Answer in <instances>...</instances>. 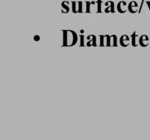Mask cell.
<instances>
[{"mask_svg": "<svg viewBox=\"0 0 150 140\" xmlns=\"http://www.w3.org/2000/svg\"><path fill=\"white\" fill-rule=\"evenodd\" d=\"M70 2L68 1H64L62 2V13H68L70 12L69 7Z\"/></svg>", "mask_w": 150, "mask_h": 140, "instance_id": "cell-8", "label": "cell"}, {"mask_svg": "<svg viewBox=\"0 0 150 140\" xmlns=\"http://www.w3.org/2000/svg\"><path fill=\"white\" fill-rule=\"evenodd\" d=\"M127 2L125 1H121V2H119V3L117 4V11L119 12V13H125L128 10V8H127Z\"/></svg>", "mask_w": 150, "mask_h": 140, "instance_id": "cell-3", "label": "cell"}, {"mask_svg": "<svg viewBox=\"0 0 150 140\" xmlns=\"http://www.w3.org/2000/svg\"><path fill=\"white\" fill-rule=\"evenodd\" d=\"M80 36V44L79 46L80 47H84V45H85V44H84V35H79Z\"/></svg>", "mask_w": 150, "mask_h": 140, "instance_id": "cell-16", "label": "cell"}, {"mask_svg": "<svg viewBox=\"0 0 150 140\" xmlns=\"http://www.w3.org/2000/svg\"><path fill=\"white\" fill-rule=\"evenodd\" d=\"M146 3H147V6H148V8H149V12H150V1H147Z\"/></svg>", "mask_w": 150, "mask_h": 140, "instance_id": "cell-20", "label": "cell"}, {"mask_svg": "<svg viewBox=\"0 0 150 140\" xmlns=\"http://www.w3.org/2000/svg\"><path fill=\"white\" fill-rule=\"evenodd\" d=\"M78 13H82L83 12V2H78Z\"/></svg>", "mask_w": 150, "mask_h": 140, "instance_id": "cell-15", "label": "cell"}, {"mask_svg": "<svg viewBox=\"0 0 150 140\" xmlns=\"http://www.w3.org/2000/svg\"><path fill=\"white\" fill-rule=\"evenodd\" d=\"M72 4V12L73 13H78V2H71Z\"/></svg>", "mask_w": 150, "mask_h": 140, "instance_id": "cell-13", "label": "cell"}, {"mask_svg": "<svg viewBox=\"0 0 150 140\" xmlns=\"http://www.w3.org/2000/svg\"><path fill=\"white\" fill-rule=\"evenodd\" d=\"M103 2V0H97V13H102V3Z\"/></svg>", "mask_w": 150, "mask_h": 140, "instance_id": "cell-14", "label": "cell"}, {"mask_svg": "<svg viewBox=\"0 0 150 140\" xmlns=\"http://www.w3.org/2000/svg\"><path fill=\"white\" fill-rule=\"evenodd\" d=\"M40 37L39 35H35V36H34V40L36 42H38V41H40Z\"/></svg>", "mask_w": 150, "mask_h": 140, "instance_id": "cell-19", "label": "cell"}, {"mask_svg": "<svg viewBox=\"0 0 150 140\" xmlns=\"http://www.w3.org/2000/svg\"><path fill=\"white\" fill-rule=\"evenodd\" d=\"M88 42L86 43V46L87 47H92L94 46L96 47L97 45V37H96L95 35H90L86 37Z\"/></svg>", "mask_w": 150, "mask_h": 140, "instance_id": "cell-4", "label": "cell"}, {"mask_svg": "<svg viewBox=\"0 0 150 140\" xmlns=\"http://www.w3.org/2000/svg\"><path fill=\"white\" fill-rule=\"evenodd\" d=\"M105 6H106L105 8V13H115V4L112 1H108L105 3Z\"/></svg>", "mask_w": 150, "mask_h": 140, "instance_id": "cell-2", "label": "cell"}, {"mask_svg": "<svg viewBox=\"0 0 150 140\" xmlns=\"http://www.w3.org/2000/svg\"><path fill=\"white\" fill-rule=\"evenodd\" d=\"M63 34V40L62 47H72L77 43L78 37L76 31L73 30H62Z\"/></svg>", "mask_w": 150, "mask_h": 140, "instance_id": "cell-1", "label": "cell"}, {"mask_svg": "<svg viewBox=\"0 0 150 140\" xmlns=\"http://www.w3.org/2000/svg\"><path fill=\"white\" fill-rule=\"evenodd\" d=\"M95 4V2L94 1H92V2H89V1H86V13H91V6L92 5H94Z\"/></svg>", "mask_w": 150, "mask_h": 140, "instance_id": "cell-12", "label": "cell"}, {"mask_svg": "<svg viewBox=\"0 0 150 140\" xmlns=\"http://www.w3.org/2000/svg\"><path fill=\"white\" fill-rule=\"evenodd\" d=\"M100 47H106V35H100Z\"/></svg>", "mask_w": 150, "mask_h": 140, "instance_id": "cell-11", "label": "cell"}, {"mask_svg": "<svg viewBox=\"0 0 150 140\" xmlns=\"http://www.w3.org/2000/svg\"><path fill=\"white\" fill-rule=\"evenodd\" d=\"M127 8H128V10L130 13H135L139 11V5L135 1H132V2H130L129 3Z\"/></svg>", "mask_w": 150, "mask_h": 140, "instance_id": "cell-5", "label": "cell"}, {"mask_svg": "<svg viewBox=\"0 0 150 140\" xmlns=\"http://www.w3.org/2000/svg\"><path fill=\"white\" fill-rule=\"evenodd\" d=\"M110 47H118L117 35H110Z\"/></svg>", "mask_w": 150, "mask_h": 140, "instance_id": "cell-9", "label": "cell"}, {"mask_svg": "<svg viewBox=\"0 0 150 140\" xmlns=\"http://www.w3.org/2000/svg\"><path fill=\"white\" fill-rule=\"evenodd\" d=\"M139 42L141 46L143 47V48H145V47L148 46L149 44V38L146 35H141V37L139 38Z\"/></svg>", "mask_w": 150, "mask_h": 140, "instance_id": "cell-6", "label": "cell"}, {"mask_svg": "<svg viewBox=\"0 0 150 140\" xmlns=\"http://www.w3.org/2000/svg\"><path fill=\"white\" fill-rule=\"evenodd\" d=\"M144 2H145V0H141V6L139 7V13H141V12L142 10V7H143V3H144Z\"/></svg>", "mask_w": 150, "mask_h": 140, "instance_id": "cell-18", "label": "cell"}, {"mask_svg": "<svg viewBox=\"0 0 150 140\" xmlns=\"http://www.w3.org/2000/svg\"><path fill=\"white\" fill-rule=\"evenodd\" d=\"M110 35H106V47H110Z\"/></svg>", "mask_w": 150, "mask_h": 140, "instance_id": "cell-17", "label": "cell"}, {"mask_svg": "<svg viewBox=\"0 0 150 140\" xmlns=\"http://www.w3.org/2000/svg\"><path fill=\"white\" fill-rule=\"evenodd\" d=\"M130 38H129V36L127 35H122V36L119 39V44L122 47H124V48H125V47H127L130 44Z\"/></svg>", "mask_w": 150, "mask_h": 140, "instance_id": "cell-7", "label": "cell"}, {"mask_svg": "<svg viewBox=\"0 0 150 140\" xmlns=\"http://www.w3.org/2000/svg\"><path fill=\"white\" fill-rule=\"evenodd\" d=\"M139 35H137L136 31H134L133 33L131 35V44L133 45V47H137L138 44L136 43V37H138Z\"/></svg>", "mask_w": 150, "mask_h": 140, "instance_id": "cell-10", "label": "cell"}, {"mask_svg": "<svg viewBox=\"0 0 150 140\" xmlns=\"http://www.w3.org/2000/svg\"><path fill=\"white\" fill-rule=\"evenodd\" d=\"M84 32H85V31H84V29L80 30V34H81V35H84Z\"/></svg>", "mask_w": 150, "mask_h": 140, "instance_id": "cell-21", "label": "cell"}]
</instances>
